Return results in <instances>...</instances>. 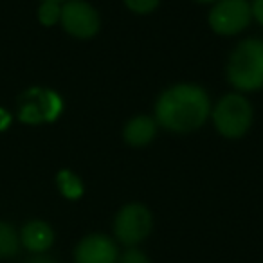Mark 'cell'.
I'll return each instance as SVG.
<instances>
[{"label":"cell","instance_id":"obj_1","mask_svg":"<svg viewBox=\"0 0 263 263\" xmlns=\"http://www.w3.org/2000/svg\"><path fill=\"white\" fill-rule=\"evenodd\" d=\"M209 114V99L204 88L180 83L168 88L155 105L157 121L172 132H191L202 126Z\"/></svg>","mask_w":263,"mask_h":263},{"label":"cell","instance_id":"obj_2","mask_svg":"<svg viewBox=\"0 0 263 263\" xmlns=\"http://www.w3.org/2000/svg\"><path fill=\"white\" fill-rule=\"evenodd\" d=\"M227 78L238 90H258L263 87V40H243L233 51L227 63Z\"/></svg>","mask_w":263,"mask_h":263},{"label":"cell","instance_id":"obj_3","mask_svg":"<svg viewBox=\"0 0 263 263\" xmlns=\"http://www.w3.org/2000/svg\"><path fill=\"white\" fill-rule=\"evenodd\" d=\"M216 130L226 137L243 136L252 121V108L245 98L238 94H229L220 99L213 112Z\"/></svg>","mask_w":263,"mask_h":263},{"label":"cell","instance_id":"obj_4","mask_svg":"<svg viewBox=\"0 0 263 263\" xmlns=\"http://www.w3.org/2000/svg\"><path fill=\"white\" fill-rule=\"evenodd\" d=\"M62 108V98L56 92L45 88H31L22 96L20 101V119L31 124L54 121Z\"/></svg>","mask_w":263,"mask_h":263},{"label":"cell","instance_id":"obj_5","mask_svg":"<svg viewBox=\"0 0 263 263\" xmlns=\"http://www.w3.org/2000/svg\"><path fill=\"white\" fill-rule=\"evenodd\" d=\"M152 229V215L144 205L130 204L123 208L116 216L114 231L121 243L136 245L143 241L150 234Z\"/></svg>","mask_w":263,"mask_h":263},{"label":"cell","instance_id":"obj_6","mask_svg":"<svg viewBox=\"0 0 263 263\" xmlns=\"http://www.w3.org/2000/svg\"><path fill=\"white\" fill-rule=\"evenodd\" d=\"M251 6L247 0H220L209 13V24L218 34H236L247 27Z\"/></svg>","mask_w":263,"mask_h":263},{"label":"cell","instance_id":"obj_7","mask_svg":"<svg viewBox=\"0 0 263 263\" xmlns=\"http://www.w3.org/2000/svg\"><path fill=\"white\" fill-rule=\"evenodd\" d=\"M62 24L76 38H90L98 33L99 18L96 9L83 0H70L62 8Z\"/></svg>","mask_w":263,"mask_h":263},{"label":"cell","instance_id":"obj_8","mask_svg":"<svg viewBox=\"0 0 263 263\" xmlns=\"http://www.w3.org/2000/svg\"><path fill=\"white\" fill-rule=\"evenodd\" d=\"M117 249L110 238L92 234L76 247V263H116Z\"/></svg>","mask_w":263,"mask_h":263},{"label":"cell","instance_id":"obj_9","mask_svg":"<svg viewBox=\"0 0 263 263\" xmlns=\"http://www.w3.org/2000/svg\"><path fill=\"white\" fill-rule=\"evenodd\" d=\"M52 240H54V234L45 222H29L22 229V243L29 251H45L52 245Z\"/></svg>","mask_w":263,"mask_h":263},{"label":"cell","instance_id":"obj_10","mask_svg":"<svg viewBox=\"0 0 263 263\" xmlns=\"http://www.w3.org/2000/svg\"><path fill=\"white\" fill-rule=\"evenodd\" d=\"M155 136V123L152 117H134L124 128V139L130 146H146Z\"/></svg>","mask_w":263,"mask_h":263},{"label":"cell","instance_id":"obj_11","mask_svg":"<svg viewBox=\"0 0 263 263\" xmlns=\"http://www.w3.org/2000/svg\"><path fill=\"white\" fill-rule=\"evenodd\" d=\"M56 180H58L60 191H62L67 198H70V200H76V198H80L81 195H83L81 180L78 179L72 172H69V170H62V172L58 173V177H56Z\"/></svg>","mask_w":263,"mask_h":263},{"label":"cell","instance_id":"obj_12","mask_svg":"<svg viewBox=\"0 0 263 263\" xmlns=\"http://www.w3.org/2000/svg\"><path fill=\"white\" fill-rule=\"evenodd\" d=\"M18 251V236L15 229L8 223L0 222V258L15 256Z\"/></svg>","mask_w":263,"mask_h":263},{"label":"cell","instance_id":"obj_13","mask_svg":"<svg viewBox=\"0 0 263 263\" xmlns=\"http://www.w3.org/2000/svg\"><path fill=\"white\" fill-rule=\"evenodd\" d=\"M38 16H40V22L44 26H52L60 20L62 16V9H60L58 2H52V0H44V4L40 6V11H38Z\"/></svg>","mask_w":263,"mask_h":263},{"label":"cell","instance_id":"obj_14","mask_svg":"<svg viewBox=\"0 0 263 263\" xmlns=\"http://www.w3.org/2000/svg\"><path fill=\"white\" fill-rule=\"evenodd\" d=\"M124 2H126V6L132 9V11L139 13V15L152 13L159 4V0H124Z\"/></svg>","mask_w":263,"mask_h":263},{"label":"cell","instance_id":"obj_15","mask_svg":"<svg viewBox=\"0 0 263 263\" xmlns=\"http://www.w3.org/2000/svg\"><path fill=\"white\" fill-rule=\"evenodd\" d=\"M119 263H150V261H148V258L141 251H137V249H130V251H126L123 256H121Z\"/></svg>","mask_w":263,"mask_h":263},{"label":"cell","instance_id":"obj_16","mask_svg":"<svg viewBox=\"0 0 263 263\" xmlns=\"http://www.w3.org/2000/svg\"><path fill=\"white\" fill-rule=\"evenodd\" d=\"M251 15H254V18L263 26V0H254L252 2Z\"/></svg>","mask_w":263,"mask_h":263},{"label":"cell","instance_id":"obj_17","mask_svg":"<svg viewBox=\"0 0 263 263\" xmlns=\"http://www.w3.org/2000/svg\"><path fill=\"white\" fill-rule=\"evenodd\" d=\"M9 123H11V117H9V114L6 112V110L0 108V130H6V128L9 126Z\"/></svg>","mask_w":263,"mask_h":263},{"label":"cell","instance_id":"obj_18","mask_svg":"<svg viewBox=\"0 0 263 263\" xmlns=\"http://www.w3.org/2000/svg\"><path fill=\"white\" fill-rule=\"evenodd\" d=\"M27 263H56V261H54V259H51V258H47V256H36V258L29 259Z\"/></svg>","mask_w":263,"mask_h":263},{"label":"cell","instance_id":"obj_19","mask_svg":"<svg viewBox=\"0 0 263 263\" xmlns=\"http://www.w3.org/2000/svg\"><path fill=\"white\" fill-rule=\"evenodd\" d=\"M198 2H215V0H198Z\"/></svg>","mask_w":263,"mask_h":263},{"label":"cell","instance_id":"obj_20","mask_svg":"<svg viewBox=\"0 0 263 263\" xmlns=\"http://www.w3.org/2000/svg\"><path fill=\"white\" fill-rule=\"evenodd\" d=\"M52 2H58V0H52Z\"/></svg>","mask_w":263,"mask_h":263}]
</instances>
